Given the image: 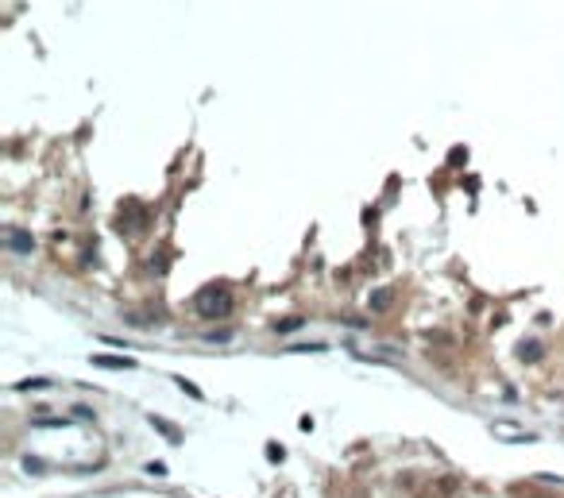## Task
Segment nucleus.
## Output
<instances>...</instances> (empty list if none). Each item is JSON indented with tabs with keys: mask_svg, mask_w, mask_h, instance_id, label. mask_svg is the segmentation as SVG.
Segmentation results:
<instances>
[{
	"mask_svg": "<svg viewBox=\"0 0 564 498\" xmlns=\"http://www.w3.org/2000/svg\"><path fill=\"white\" fill-rule=\"evenodd\" d=\"M198 309L205 317H224L228 309H232V293H228L224 286H209V290L198 293Z\"/></svg>",
	"mask_w": 564,
	"mask_h": 498,
	"instance_id": "nucleus-1",
	"label": "nucleus"
}]
</instances>
